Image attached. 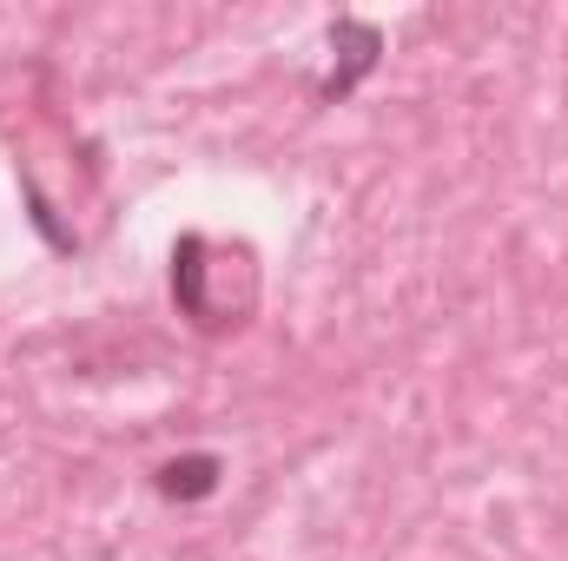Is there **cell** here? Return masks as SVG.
Returning a JSON list of instances; mask_svg holds the SVG:
<instances>
[{"instance_id": "cell-1", "label": "cell", "mask_w": 568, "mask_h": 561, "mask_svg": "<svg viewBox=\"0 0 568 561\" xmlns=\"http://www.w3.org/2000/svg\"><path fill=\"white\" fill-rule=\"evenodd\" d=\"M331 47L344 53V67L324 80V93H331V100H344V93H351V86H357L371 67H377V53H384V33H377L371 20H337V27H331Z\"/></svg>"}, {"instance_id": "cell-2", "label": "cell", "mask_w": 568, "mask_h": 561, "mask_svg": "<svg viewBox=\"0 0 568 561\" xmlns=\"http://www.w3.org/2000/svg\"><path fill=\"white\" fill-rule=\"evenodd\" d=\"M219 476H225V462L219 456H172L165 469H159V496L165 502H205L212 489H219Z\"/></svg>"}]
</instances>
